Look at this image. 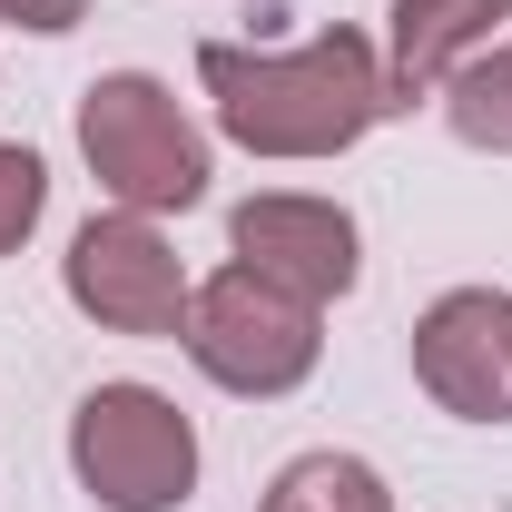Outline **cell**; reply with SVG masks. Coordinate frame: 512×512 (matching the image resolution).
Masks as SVG:
<instances>
[{
  "mask_svg": "<svg viewBox=\"0 0 512 512\" xmlns=\"http://www.w3.org/2000/svg\"><path fill=\"white\" fill-rule=\"evenodd\" d=\"M197 89H207L217 128H227L247 158H345V148L394 109L384 50L365 30H316L306 50L207 40V50H197Z\"/></svg>",
  "mask_w": 512,
  "mask_h": 512,
  "instance_id": "cell-1",
  "label": "cell"
},
{
  "mask_svg": "<svg viewBox=\"0 0 512 512\" xmlns=\"http://www.w3.org/2000/svg\"><path fill=\"white\" fill-rule=\"evenodd\" d=\"M79 158L128 217H178L207 197V138L178 109V89L148 69H109L79 89Z\"/></svg>",
  "mask_w": 512,
  "mask_h": 512,
  "instance_id": "cell-2",
  "label": "cell"
},
{
  "mask_svg": "<svg viewBox=\"0 0 512 512\" xmlns=\"http://www.w3.org/2000/svg\"><path fill=\"white\" fill-rule=\"evenodd\" d=\"M188 365L217 394H247V404H276V394H296V384L316 375L325 355V306L306 296H286V286H266L256 266H217L207 286H197L188 306Z\"/></svg>",
  "mask_w": 512,
  "mask_h": 512,
  "instance_id": "cell-3",
  "label": "cell"
},
{
  "mask_svg": "<svg viewBox=\"0 0 512 512\" xmlns=\"http://www.w3.org/2000/svg\"><path fill=\"white\" fill-rule=\"evenodd\" d=\"M69 473L99 512H178L197 493V424L158 384H89L69 414Z\"/></svg>",
  "mask_w": 512,
  "mask_h": 512,
  "instance_id": "cell-4",
  "label": "cell"
},
{
  "mask_svg": "<svg viewBox=\"0 0 512 512\" xmlns=\"http://www.w3.org/2000/svg\"><path fill=\"white\" fill-rule=\"evenodd\" d=\"M60 286H69V306L89 325H109V335H188V306H197V286H188V266H178V247L148 227V217H89L79 237H69L60 256Z\"/></svg>",
  "mask_w": 512,
  "mask_h": 512,
  "instance_id": "cell-5",
  "label": "cell"
},
{
  "mask_svg": "<svg viewBox=\"0 0 512 512\" xmlns=\"http://www.w3.org/2000/svg\"><path fill=\"white\" fill-rule=\"evenodd\" d=\"M414 384L463 424H512V296L453 286L414 316Z\"/></svg>",
  "mask_w": 512,
  "mask_h": 512,
  "instance_id": "cell-6",
  "label": "cell"
},
{
  "mask_svg": "<svg viewBox=\"0 0 512 512\" xmlns=\"http://www.w3.org/2000/svg\"><path fill=\"white\" fill-rule=\"evenodd\" d=\"M227 247L237 266H256L266 286L306 296V306H335L355 286V217L335 197H296V188H266L227 217Z\"/></svg>",
  "mask_w": 512,
  "mask_h": 512,
  "instance_id": "cell-7",
  "label": "cell"
},
{
  "mask_svg": "<svg viewBox=\"0 0 512 512\" xmlns=\"http://www.w3.org/2000/svg\"><path fill=\"white\" fill-rule=\"evenodd\" d=\"M512 20V0H394L384 10V79H394V109L404 99H434L473 50H493Z\"/></svg>",
  "mask_w": 512,
  "mask_h": 512,
  "instance_id": "cell-8",
  "label": "cell"
},
{
  "mask_svg": "<svg viewBox=\"0 0 512 512\" xmlns=\"http://www.w3.org/2000/svg\"><path fill=\"white\" fill-rule=\"evenodd\" d=\"M256 512H394V493H384V473L365 453H296Z\"/></svg>",
  "mask_w": 512,
  "mask_h": 512,
  "instance_id": "cell-9",
  "label": "cell"
},
{
  "mask_svg": "<svg viewBox=\"0 0 512 512\" xmlns=\"http://www.w3.org/2000/svg\"><path fill=\"white\" fill-rule=\"evenodd\" d=\"M444 119H453V138H463V148L512 158V40L473 50V60L444 79Z\"/></svg>",
  "mask_w": 512,
  "mask_h": 512,
  "instance_id": "cell-10",
  "label": "cell"
},
{
  "mask_svg": "<svg viewBox=\"0 0 512 512\" xmlns=\"http://www.w3.org/2000/svg\"><path fill=\"white\" fill-rule=\"evenodd\" d=\"M40 207H50V168H40V148L0 138V256H20V237L40 227Z\"/></svg>",
  "mask_w": 512,
  "mask_h": 512,
  "instance_id": "cell-11",
  "label": "cell"
},
{
  "mask_svg": "<svg viewBox=\"0 0 512 512\" xmlns=\"http://www.w3.org/2000/svg\"><path fill=\"white\" fill-rule=\"evenodd\" d=\"M0 20H10V30L60 40V30H79V20H89V0H0Z\"/></svg>",
  "mask_w": 512,
  "mask_h": 512,
  "instance_id": "cell-12",
  "label": "cell"
}]
</instances>
